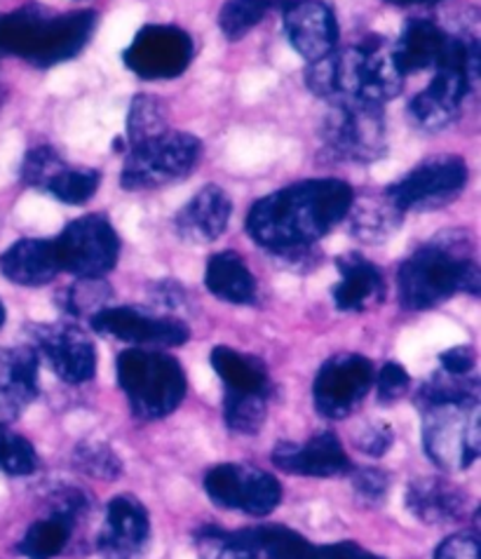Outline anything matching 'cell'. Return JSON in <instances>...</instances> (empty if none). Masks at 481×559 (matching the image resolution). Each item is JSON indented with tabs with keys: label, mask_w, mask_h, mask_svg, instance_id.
<instances>
[{
	"label": "cell",
	"mask_w": 481,
	"mask_h": 559,
	"mask_svg": "<svg viewBox=\"0 0 481 559\" xmlns=\"http://www.w3.org/2000/svg\"><path fill=\"white\" fill-rule=\"evenodd\" d=\"M31 348L50 362L55 374L67 383H85L97 371V350L92 338L71 322L34 324Z\"/></svg>",
	"instance_id": "obj_16"
},
{
	"label": "cell",
	"mask_w": 481,
	"mask_h": 559,
	"mask_svg": "<svg viewBox=\"0 0 481 559\" xmlns=\"http://www.w3.org/2000/svg\"><path fill=\"white\" fill-rule=\"evenodd\" d=\"M193 52V38L183 28L148 24L122 52V61L144 81H172L191 67Z\"/></svg>",
	"instance_id": "obj_13"
},
{
	"label": "cell",
	"mask_w": 481,
	"mask_h": 559,
	"mask_svg": "<svg viewBox=\"0 0 481 559\" xmlns=\"http://www.w3.org/2000/svg\"><path fill=\"white\" fill-rule=\"evenodd\" d=\"M465 183H468V163L460 155H434L387 186L385 195L399 212L434 210L458 198Z\"/></svg>",
	"instance_id": "obj_11"
},
{
	"label": "cell",
	"mask_w": 481,
	"mask_h": 559,
	"mask_svg": "<svg viewBox=\"0 0 481 559\" xmlns=\"http://www.w3.org/2000/svg\"><path fill=\"white\" fill-rule=\"evenodd\" d=\"M118 383L136 418L155 421L172 414L185 395V374L177 357L130 348L118 355Z\"/></svg>",
	"instance_id": "obj_5"
},
{
	"label": "cell",
	"mask_w": 481,
	"mask_h": 559,
	"mask_svg": "<svg viewBox=\"0 0 481 559\" xmlns=\"http://www.w3.org/2000/svg\"><path fill=\"white\" fill-rule=\"evenodd\" d=\"M212 367L232 393H268V371L256 355L216 346L212 350Z\"/></svg>",
	"instance_id": "obj_28"
},
{
	"label": "cell",
	"mask_w": 481,
	"mask_h": 559,
	"mask_svg": "<svg viewBox=\"0 0 481 559\" xmlns=\"http://www.w3.org/2000/svg\"><path fill=\"white\" fill-rule=\"evenodd\" d=\"M38 468L36 449L22 435L10 430L5 424H0V471L22 477L31 475Z\"/></svg>",
	"instance_id": "obj_36"
},
{
	"label": "cell",
	"mask_w": 481,
	"mask_h": 559,
	"mask_svg": "<svg viewBox=\"0 0 481 559\" xmlns=\"http://www.w3.org/2000/svg\"><path fill=\"white\" fill-rule=\"evenodd\" d=\"M113 289L101 277H81L73 285L57 294V306L71 318H95L99 310L108 308Z\"/></svg>",
	"instance_id": "obj_31"
},
{
	"label": "cell",
	"mask_w": 481,
	"mask_h": 559,
	"mask_svg": "<svg viewBox=\"0 0 481 559\" xmlns=\"http://www.w3.org/2000/svg\"><path fill=\"white\" fill-rule=\"evenodd\" d=\"M38 395V353L31 346L0 348V424H10Z\"/></svg>",
	"instance_id": "obj_21"
},
{
	"label": "cell",
	"mask_w": 481,
	"mask_h": 559,
	"mask_svg": "<svg viewBox=\"0 0 481 559\" xmlns=\"http://www.w3.org/2000/svg\"><path fill=\"white\" fill-rule=\"evenodd\" d=\"M340 273L338 285L332 289V299L344 313H364L385 299V280L381 271L360 252L336 257Z\"/></svg>",
	"instance_id": "obj_22"
},
{
	"label": "cell",
	"mask_w": 481,
	"mask_h": 559,
	"mask_svg": "<svg viewBox=\"0 0 481 559\" xmlns=\"http://www.w3.org/2000/svg\"><path fill=\"white\" fill-rule=\"evenodd\" d=\"M440 362L442 369L446 374H454V377H468L474 371L477 365V357L474 350L470 346H456L452 350H446L440 355Z\"/></svg>",
	"instance_id": "obj_44"
},
{
	"label": "cell",
	"mask_w": 481,
	"mask_h": 559,
	"mask_svg": "<svg viewBox=\"0 0 481 559\" xmlns=\"http://www.w3.org/2000/svg\"><path fill=\"white\" fill-rule=\"evenodd\" d=\"M101 175L89 167H71L67 165L61 173L45 186V191L52 193L57 200L67 205H85L99 191Z\"/></svg>",
	"instance_id": "obj_35"
},
{
	"label": "cell",
	"mask_w": 481,
	"mask_h": 559,
	"mask_svg": "<svg viewBox=\"0 0 481 559\" xmlns=\"http://www.w3.org/2000/svg\"><path fill=\"white\" fill-rule=\"evenodd\" d=\"M291 3L293 0H228L219 12V28L228 40H240L270 12L282 14Z\"/></svg>",
	"instance_id": "obj_30"
},
{
	"label": "cell",
	"mask_w": 481,
	"mask_h": 559,
	"mask_svg": "<svg viewBox=\"0 0 481 559\" xmlns=\"http://www.w3.org/2000/svg\"><path fill=\"white\" fill-rule=\"evenodd\" d=\"M350 183L340 179H308L261 198L246 214V233L273 254L310 247L348 216Z\"/></svg>",
	"instance_id": "obj_1"
},
{
	"label": "cell",
	"mask_w": 481,
	"mask_h": 559,
	"mask_svg": "<svg viewBox=\"0 0 481 559\" xmlns=\"http://www.w3.org/2000/svg\"><path fill=\"white\" fill-rule=\"evenodd\" d=\"M320 555H322V559H385V557H378L374 552L364 550L360 543H354V540L332 543V546L320 548Z\"/></svg>",
	"instance_id": "obj_46"
},
{
	"label": "cell",
	"mask_w": 481,
	"mask_h": 559,
	"mask_svg": "<svg viewBox=\"0 0 481 559\" xmlns=\"http://www.w3.org/2000/svg\"><path fill=\"white\" fill-rule=\"evenodd\" d=\"M89 324L99 334L128 341V344L142 348H177L191 338L189 324L183 320L132 306L104 308L95 318H89Z\"/></svg>",
	"instance_id": "obj_15"
},
{
	"label": "cell",
	"mask_w": 481,
	"mask_h": 559,
	"mask_svg": "<svg viewBox=\"0 0 481 559\" xmlns=\"http://www.w3.org/2000/svg\"><path fill=\"white\" fill-rule=\"evenodd\" d=\"M151 299L155 301V306L177 310L185 304V292L181 285L175 283V280H158V283L151 287Z\"/></svg>",
	"instance_id": "obj_45"
},
{
	"label": "cell",
	"mask_w": 481,
	"mask_h": 559,
	"mask_svg": "<svg viewBox=\"0 0 481 559\" xmlns=\"http://www.w3.org/2000/svg\"><path fill=\"white\" fill-rule=\"evenodd\" d=\"M350 477L357 499L366 506H378L385 499L387 489H390V477L378 468H352Z\"/></svg>",
	"instance_id": "obj_40"
},
{
	"label": "cell",
	"mask_w": 481,
	"mask_h": 559,
	"mask_svg": "<svg viewBox=\"0 0 481 559\" xmlns=\"http://www.w3.org/2000/svg\"><path fill=\"white\" fill-rule=\"evenodd\" d=\"M151 534L146 506L130 493H120L106 506V526L97 538L101 559H136Z\"/></svg>",
	"instance_id": "obj_17"
},
{
	"label": "cell",
	"mask_w": 481,
	"mask_h": 559,
	"mask_svg": "<svg viewBox=\"0 0 481 559\" xmlns=\"http://www.w3.org/2000/svg\"><path fill=\"white\" fill-rule=\"evenodd\" d=\"M322 142L334 158L376 163L387 153L385 116L378 104L336 102L322 122Z\"/></svg>",
	"instance_id": "obj_9"
},
{
	"label": "cell",
	"mask_w": 481,
	"mask_h": 559,
	"mask_svg": "<svg viewBox=\"0 0 481 559\" xmlns=\"http://www.w3.org/2000/svg\"><path fill=\"white\" fill-rule=\"evenodd\" d=\"M479 289V263L462 233H444L418 247L397 271L399 304L409 310L434 308L458 292L477 297Z\"/></svg>",
	"instance_id": "obj_3"
},
{
	"label": "cell",
	"mask_w": 481,
	"mask_h": 559,
	"mask_svg": "<svg viewBox=\"0 0 481 559\" xmlns=\"http://www.w3.org/2000/svg\"><path fill=\"white\" fill-rule=\"evenodd\" d=\"M354 444L360 447V452L378 459V456L390 452L393 428H390V424H385V421H369L366 426L360 428V432H357Z\"/></svg>",
	"instance_id": "obj_41"
},
{
	"label": "cell",
	"mask_w": 481,
	"mask_h": 559,
	"mask_svg": "<svg viewBox=\"0 0 481 559\" xmlns=\"http://www.w3.org/2000/svg\"><path fill=\"white\" fill-rule=\"evenodd\" d=\"M401 214L405 212H399L393 205V200L383 193L381 198L362 200V203H354L352 200L346 219H350V230L354 238H360L371 245H378V242L390 238L393 233L399 228Z\"/></svg>",
	"instance_id": "obj_29"
},
{
	"label": "cell",
	"mask_w": 481,
	"mask_h": 559,
	"mask_svg": "<svg viewBox=\"0 0 481 559\" xmlns=\"http://www.w3.org/2000/svg\"><path fill=\"white\" fill-rule=\"evenodd\" d=\"M236 534L263 559H322L317 546L285 524H261Z\"/></svg>",
	"instance_id": "obj_27"
},
{
	"label": "cell",
	"mask_w": 481,
	"mask_h": 559,
	"mask_svg": "<svg viewBox=\"0 0 481 559\" xmlns=\"http://www.w3.org/2000/svg\"><path fill=\"white\" fill-rule=\"evenodd\" d=\"M3 322H5V306L0 301V328H3Z\"/></svg>",
	"instance_id": "obj_48"
},
{
	"label": "cell",
	"mask_w": 481,
	"mask_h": 559,
	"mask_svg": "<svg viewBox=\"0 0 481 559\" xmlns=\"http://www.w3.org/2000/svg\"><path fill=\"white\" fill-rule=\"evenodd\" d=\"M282 17L291 48L308 64L336 50L338 22L327 3H322V0H293L282 12Z\"/></svg>",
	"instance_id": "obj_18"
},
{
	"label": "cell",
	"mask_w": 481,
	"mask_h": 559,
	"mask_svg": "<svg viewBox=\"0 0 481 559\" xmlns=\"http://www.w3.org/2000/svg\"><path fill=\"white\" fill-rule=\"evenodd\" d=\"M270 459L279 471L305 477H340L352 471V461L334 432H320L303 444L279 442Z\"/></svg>",
	"instance_id": "obj_19"
},
{
	"label": "cell",
	"mask_w": 481,
	"mask_h": 559,
	"mask_svg": "<svg viewBox=\"0 0 481 559\" xmlns=\"http://www.w3.org/2000/svg\"><path fill=\"white\" fill-rule=\"evenodd\" d=\"M385 3L397 5V8H411V5H437V3H444V0H385Z\"/></svg>",
	"instance_id": "obj_47"
},
{
	"label": "cell",
	"mask_w": 481,
	"mask_h": 559,
	"mask_svg": "<svg viewBox=\"0 0 481 559\" xmlns=\"http://www.w3.org/2000/svg\"><path fill=\"white\" fill-rule=\"evenodd\" d=\"M378 388V400L381 402H395L407 393L409 388V374L407 369L397 362H387L374 379Z\"/></svg>",
	"instance_id": "obj_42"
},
{
	"label": "cell",
	"mask_w": 481,
	"mask_h": 559,
	"mask_svg": "<svg viewBox=\"0 0 481 559\" xmlns=\"http://www.w3.org/2000/svg\"><path fill=\"white\" fill-rule=\"evenodd\" d=\"M167 111L165 104L148 95H136L130 104L128 116V146L148 142L153 136L167 132Z\"/></svg>",
	"instance_id": "obj_34"
},
{
	"label": "cell",
	"mask_w": 481,
	"mask_h": 559,
	"mask_svg": "<svg viewBox=\"0 0 481 559\" xmlns=\"http://www.w3.org/2000/svg\"><path fill=\"white\" fill-rule=\"evenodd\" d=\"M434 559H479V540L470 532L448 536L434 552Z\"/></svg>",
	"instance_id": "obj_43"
},
{
	"label": "cell",
	"mask_w": 481,
	"mask_h": 559,
	"mask_svg": "<svg viewBox=\"0 0 481 559\" xmlns=\"http://www.w3.org/2000/svg\"><path fill=\"white\" fill-rule=\"evenodd\" d=\"M305 85L313 95L336 102L378 104L399 97L405 73L395 64L393 50L378 34H366L362 43L334 50L305 71Z\"/></svg>",
	"instance_id": "obj_2"
},
{
	"label": "cell",
	"mask_w": 481,
	"mask_h": 559,
	"mask_svg": "<svg viewBox=\"0 0 481 559\" xmlns=\"http://www.w3.org/2000/svg\"><path fill=\"white\" fill-rule=\"evenodd\" d=\"M203 559H258V555L238 538L236 532H221L216 526H205L197 534Z\"/></svg>",
	"instance_id": "obj_39"
},
{
	"label": "cell",
	"mask_w": 481,
	"mask_h": 559,
	"mask_svg": "<svg viewBox=\"0 0 481 559\" xmlns=\"http://www.w3.org/2000/svg\"><path fill=\"white\" fill-rule=\"evenodd\" d=\"M207 289L228 304H254L256 299V280L252 271L246 269L240 254L236 252H219L207 263L205 273Z\"/></svg>",
	"instance_id": "obj_26"
},
{
	"label": "cell",
	"mask_w": 481,
	"mask_h": 559,
	"mask_svg": "<svg viewBox=\"0 0 481 559\" xmlns=\"http://www.w3.org/2000/svg\"><path fill=\"white\" fill-rule=\"evenodd\" d=\"M405 503L418 522L437 526L465 515L468 493L444 477H418L407 487Z\"/></svg>",
	"instance_id": "obj_23"
},
{
	"label": "cell",
	"mask_w": 481,
	"mask_h": 559,
	"mask_svg": "<svg viewBox=\"0 0 481 559\" xmlns=\"http://www.w3.org/2000/svg\"><path fill=\"white\" fill-rule=\"evenodd\" d=\"M0 271L14 285L43 287L55 280L61 269L55 252V240L24 238L14 242L10 250L0 257Z\"/></svg>",
	"instance_id": "obj_25"
},
{
	"label": "cell",
	"mask_w": 481,
	"mask_h": 559,
	"mask_svg": "<svg viewBox=\"0 0 481 559\" xmlns=\"http://www.w3.org/2000/svg\"><path fill=\"white\" fill-rule=\"evenodd\" d=\"M268 416V393H232L226 391L224 418L232 432L256 435Z\"/></svg>",
	"instance_id": "obj_32"
},
{
	"label": "cell",
	"mask_w": 481,
	"mask_h": 559,
	"mask_svg": "<svg viewBox=\"0 0 481 559\" xmlns=\"http://www.w3.org/2000/svg\"><path fill=\"white\" fill-rule=\"evenodd\" d=\"M479 75V43L474 36H454L444 64L434 69L432 83L413 97L409 114L425 130H442L458 118L465 97Z\"/></svg>",
	"instance_id": "obj_7"
},
{
	"label": "cell",
	"mask_w": 481,
	"mask_h": 559,
	"mask_svg": "<svg viewBox=\"0 0 481 559\" xmlns=\"http://www.w3.org/2000/svg\"><path fill=\"white\" fill-rule=\"evenodd\" d=\"M200 155H203V142L197 136L167 130L160 136L128 148L120 186L125 191L158 189L169 181L189 177Z\"/></svg>",
	"instance_id": "obj_8"
},
{
	"label": "cell",
	"mask_w": 481,
	"mask_h": 559,
	"mask_svg": "<svg viewBox=\"0 0 481 559\" xmlns=\"http://www.w3.org/2000/svg\"><path fill=\"white\" fill-rule=\"evenodd\" d=\"M423 414V449L446 473L468 471L481 454L479 400L418 402Z\"/></svg>",
	"instance_id": "obj_6"
},
{
	"label": "cell",
	"mask_w": 481,
	"mask_h": 559,
	"mask_svg": "<svg viewBox=\"0 0 481 559\" xmlns=\"http://www.w3.org/2000/svg\"><path fill=\"white\" fill-rule=\"evenodd\" d=\"M205 491L224 510L266 518L282 501V487L266 473L242 463H221L205 475Z\"/></svg>",
	"instance_id": "obj_12"
},
{
	"label": "cell",
	"mask_w": 481,
	"mask_h": 559,
	"mask_svg": "<svg viewBox=\"0 0 481 559\" xmlns=\"http://www.w3.org/2000/svg\"><path fill=\"white\" fill-rule=\"evenodd\" d=\"M59 269L77 277H104L120 257L118 233L104 214H87L71 222L55 240Z\"/></svg>",
	"instance_id": "obj_10"
},
{
	"label": "cell",
	"mask_w": 481,
	"mask_h": 559,
	"mask_svg": "<svg viewBox=\"0 0 481 559\" xmlns=\"http://www.w3.org/2000/svg\"><path fill=\"white\" fill-rule=\"evenodd\" d=\"M232 203L221 186H205L175 216L177 236L191 245H209L224 236Z\"/></svg>",
	"instance_id": "obj_20"
},
{
	"label": "cell",
	"mask_w": 481,
	"mask_h": 559,
	"mask_svg": "<svg viewBox=\"0 0 481 559\" xmlns=\"http://www.w3.org/2000/svg\"><path fill=\"white\" fill-rule=\"evenodd\" d=\"M73 465L81 473L95 479H116L122 473V461L118 459L113 449L95 440H87L75 447Z\"/></svg>",
	"instance_id": "obj_37"
},
{
	"label": "cell",
	"mask_w": 481,
	"mask_h": 559,
	"mask_svg": "<svg viewBox=\"0 0 481 559\" xmlns=\"http://www.w3.org/2000/svg\"><path fill=\"white\" fill-rule=\"evenodd\" d=\"M73 530L57 518H45L38 520L36 524L28 526V532L24 534L20 543V552L26 559H52L57 555L64 552L69 546Z\"/></svg>",
	"instance_id": "obj_33"
},
{
	"label": "cell",
	"mask_w": 481,
	"mask_h": 559,
	"mask_svg": "<svg viewBox=\"0 0 481 559\" xmlns=\"http://www.w3.org/2000/svg\"><path fill=\"white\" fill-rule=\"evenodd\" d=\"M454 36L446 34L437 24L428 20H409L401 28L393 57L401 73H416L425 69H437L452 50Z\"/></svg>",
	"instance_id": "obj_24"
},
{
	"label": "cell",
	"mask_w": 481,
	"mask_h": 559,
	"mask_svg": "<svg viewBox=\"0 0 481 559\" xmlns=\"http://www.w3.org/2000/svg\"><path fill=\"white\" fill-rule=\"evenodd\" d=\"M376 371L369 357L357 353L336 355L322 365L313 385L315 407L324 418H346L369 395Z\"/></svg>",
	"instance_id": "obj_14"
},
{
	"label": "cell",
	"mask_w": 481,
	"mask_h": 559,
	"mask_svg": "<svg viewBox=\"0 0 481 559\" xmlns=\"http://www.w3.org/2000/svg\"><path fill=\"white\" fill-rule=\"evenodd\" d=\"M97 26L95 10L52 12L43 5H24L0 14V55L50 69L83 52Z\"/></svg>",
	"instance_id": "obj_4"
},
{
	"label": "cell",
	"mask_w": 481,
	"mask_h": 559,
	"mask_svg": "<svg viewBox=\"0 0 481 559\" xmlns=\"http://www.w3.org/2000/svg\"><path fill=\"white\" fill-rule=\"evenodd\" d=\"M67 163L61 160V155L52 146H36L26 153L22 163V181L31 189H43L48 186Z\"/></svg>",
	"instance_id": "obj_38"
}]
</instances>
